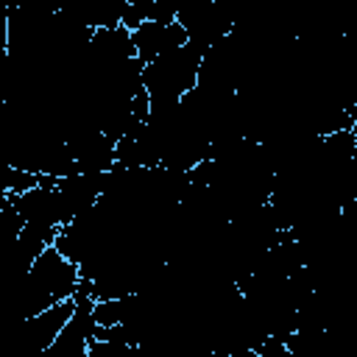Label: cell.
Segmentation results:
<instances>
[{
	"mask_svg": "<svg viewBox=\"0 0 357 357\" xmlns=\"http://www.w3.org/2000/svg\"><path fill=\"white\" fill-rule=\"evenodd\" d=\"M176 22L187 31L190 42L204 50L220 45L234 28L229 14L215 0H176Z\"/></svg>",
	"mask_w": 357,
	"mask_h": 357,
	"instance_id": "3",
	"label": "cell"
},
{
	"mask_svg": "<svg viewBox=\"0 0 357 357\" xmlns=\"http://www.w3.org/2000/svg\"><path fill=\"white\" fill-rule=\"evenodd\" d=\"M190 36L178 22H142L134 28V45H137V56L148 64L181 45H187Z\"/></svg>",
	"mask_w": 357,
	"mask_h": 357,
	"instance_id": "5",
	"label": "cell"
},
{
	"mask_svg": "<svg viewBox=\"0 0 357 357\" xmlns=\"http://www.w3.org/2000/svg\"><path fill=\"white\" fill-rule=\"evenodd\" d=\"M73 312H75V296L64 298V301H56L47 310L31 315V318H22V340H25V346L31 351H36V354H45L56 343L61 329L70 324Z\"/></svg>",
	"mask_w": 357,
	"mask_h": 357,
	"instance_id": "4",
	"label": "cell"
},
{
	"mask_svg": "<svg viewBox=\"0 0 357 357\" xmlns=\"http://www.w3.org/2000/svg\"><path fill=\"white\" fill-rule=\"evenodd\" d=\"M81 268L53 243L47 245L33 265L22 273V287H20V312L22 318H31L42 310H47L56 301L73 298L81 290Z\"/></svg>",
	"mask_w": 357,
	"mask_h": 357,
	"instance_id": "1",
	"label": "cell"
},
{
	"mask_svg": "<svg viewBox=\"0 0 357 357\" xmlns=\"http://www.w3.org/2000/svg\"><path fill=\"white\" fill-rule=\"evenodd\" d=\"M204 47L187 42L142 67V89L151 100H181L190 89L198 86Z\"/></svg>",
	"mask_w": 357,
	"mask_h": 357,
	"instance_id": "2",
	"label": "cell"
}]
</instances>
